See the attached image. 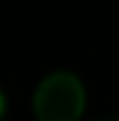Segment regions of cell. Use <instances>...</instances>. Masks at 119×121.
I'll return each mask as SVG.
<instances>
[{
  "mask_svg": "<svg viewBox=\"0 0 119 121\" xmlns=\"http://www.w3.org/2000/svg\"><path fill=\"white\" fill-rule=\"evenodd\" d=\"M84 86L68 70L49 73L33 94V113L38 121H79L84 113Z\"/></svg>",
  "mask_w": 119,
  "mask_h": 121,
  "instance_id": "obj_1",
  "label": "cell"
},
{
  "mask_svg": "<svg viewBox=\"0 0 119 121\" xmlns=\"http://www.w3.org/2000/svg\"><path fill=\"white\" fill-rule=\"evenodd\" d=\"M92 121H119V113H103V116H97Z\"/></svg>",
  "mask_w": 119,
  "mask_h": 121,
  "instance_id": "obj_2",
  "label": "cell"
},
{
  "mask_svg": "<svg viewBox=\"0 0 119 121\" xmlns=\"http://www.w3.org/2000/svg\"><path fill=\"white\" fill-rule=\"evenodd\" d=\"M3 113H5V97H3V91H0V118H3Z\"/></svg>",
  "mask_w": 119,
  "mask_h": 121,
  "instance_id": "obj_3",
  "label": "cell"
}]
</instances>
